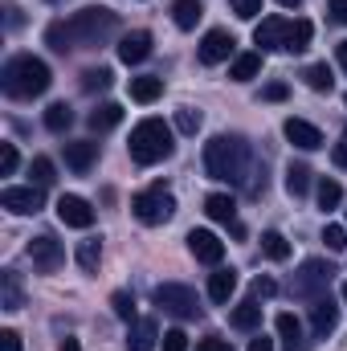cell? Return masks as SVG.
Masks as SVG:
<instances>
[{
	"mask_svg": "<svg viewBox=\"0 0 347 351\" xmlns=\"http://www.w3.org/2000/svg\"><path fill=\"white\" fill-rule=\"evenodd\" d=\"M307 188H311V168L307 164H290L286 168V192L298 200V196H307Z\"/></svg>",
	"mask_w": 347,
	"mask_h": 351,
	"instance_id": "32",
	"label": "cell"
},
{
	"mask_svg": "<svg viewBox=\"0 0 347 351\" xmlns=\"http://www.w3.org/2000/svg\"><path fill=\"white\" fill-rule=\"evenodd\" d=\"M188 250H192L196 262H204V265H217L225 258V241L217 233H208V229H192L188 233Z\"/></svg>",
	"mask_w": 347,
	"mask_h": 351,
	"instance_id": "10",
	"label": "cell"
},
{
	"mask_svg": "<svg viewBox=\"0 0 347 351\" xmlns=\"http://www.w3.org/2000/svg\"><path fill=\"white\" fill-rule=\"evenodd\" d=\"M233 33H225V29H213V33H204V41H200V62L204 66H217V62H229V53H233Z\"/></svg>",
	"mask_w": 347,
	"mask_h": 351,
	"instance_id": "13",
	"label": "cell"
},
{
	"mask_svg": "<svg viewBox=\"0 0 347 351\" xmlns=\"http://www.w3.org/2000/svg\"><path fill=\"white\" fill-rule=\"evenodd\" d=\"M131 213H135V221H143V225H164V221L176 217V196L164 184H156V188H147V192H139V196L131 200Z\"/></svg>",
	"mask_w": 347,
	"mask_h": 351,
	"instance_id": "6",
	"label": "cell"
},
{
	"mask_svg": "<svg viewBox=\"0 0 347 351\" xmlns=\"http://www.w3.org/2000/svg\"><path fill=\"white\" fill-rule=\"evenodd\" d=\"M152 298H156L160 311H168L176 319H200V315H204L196 290H188V286H180V282H160V286L152 290Z\"/></svg>",
	"mask_w": 347,
	"mask_h": 351,
	"instance_id": "5",
	"label": "cell"
},
{
	"mask_svg": "<svg viewBox=\"0 0 347 351\" xmlns=\"http://www.w3.org/2000/svg\"><path fill=\"white\" fill-rule=\"evenodd\" d=\"M196 351H233V343H229V339H221V335H208V339H200V343H196Z\"/></svg>",
	"mask_w": 347,
	"mask_h": 351,
	"instance_id": "45",
	"label": "cell"
},
{
	"mask_svg": "<svg viewBox=\"0 0 347 351\" xmlns=\"http://www.w3.org/2000/svg\"><path fill=\"white\" fill-rule=\"evenodd\" d=\"M29 176H33V184H37V188H49V184L58 180V176H53V160H49V156H33Z\"/></svg>",
	"mask_w": 347,
	"mask_h": 351,
	"instance_id": "35",
	"label": "cell"
},
{
	"mask_svg": "<svg viewBox=\"0 0 347 351\" xmlns=\"http://www.w3.org/2000/svg\"><path fill=\"white\" fill-rule=\"evenodd\" d=\"M94 160H98V143H90V139L66 143V164H70V172L86 176L90 168H94Z\"/></svg>",
	"mask_w": 347,
	"mask_h": 351,
	"instance_id": "18",
	"label": "cell"
},
{
	"mask_svg": "<svg viewBox=\"0 0 347 351\" xmlns=\"http://www.w3.org/2000/svg\"><path fill=\"white\" fill-rule=\"evenodd\" d=\"M172 127L164 123V119H143L135 131H131V160L135 164H160V160H168L172 156Z\"/></svg>",
	"mask_w": 347,
	"mask_h": 351,
	"instance_id": "4",
	"label": "cell"
},
{
	"mask_svg": "<svg viewBox=\"0 0 347 351\" xmlns=\"http://www.w3.org/2000/svg\"><path fill=\"white\" fill-rule=\"evenodd\" d=\"M229 8H233L241 21H254V16L261 12V0H229Z\"/></svg>",
	"mask_w": 347,
	"mask_h": 351,
	"instance_id": "42",
	"label": "cell"
},
{
	"mask_svg": "<svg viewBox=\"0 0 347 351\" xmlns=\"http://www.w3.org/2000/svg\"><path fill=\"white\" fill-rule=\"evenodd\" d=\"M147 58H152V33H147V29L123 33V41H119V62L139 66V62H147Z\"/></svg>",
	"mask_w": 347,
	"mask_h": 351,
	"instance_id": "11",
	"label": "cell"
},
{
	"mask_svg": "<svg viewBox=\"0 0 347 351\" xmlns=\"http://www.w3.org/2000/svg\"><path fill=\"white\" fill-rule=\"evenodd\" d=\"M311 37H315V25H311L307 16H298V21L286 25V41H282V49H286V53H302V49L311 45Z\"/></svg>",
	"mask_w": 347,
	"mask_h": 351,
	"instance_id": "19",
	"label": "cell"
},
{
	"mask_svg": "<svg viewBox=\"0 0 347 351\" xmlns=\"http://www.w3.org/2000/svg\"><path fill=\"white\" fill-rule=\"evenodd\" d=\"M339 200H344L339 180H319V208H323V213H331V208H339Z\"/></svg>",
	"mask_w": 347,
	"mask_h": 351,
	"instance_id": "34",
	"label": "cell"
},
{
	"mask_svg": "<svg viewBox=\"0 0 347 351\" xmlns=\"http://www.w3.org/2000/svg\"><path fill=\"white\" fill-rule=\"evenodd\" d=\"M233 290H237V269H217V274L208 278V298H213L217 306H225V302L233 298Z\"/></svg>",
	"mask_w": 347,
	"mask_h": 351,
	"instance_id": "21",
	"label": "cell"
},
{
	"mask_svg": "<svg viewBox=\"0 0 347 351\" xmlns=\"http://www.w3.org/2000/svg\"><path fill=\"white\" fill-rule=\"evenodd\" d=\"M110 306H115V315H119L123 323H135V298H131L127 290H115V294H110Z\"/></svg>",
	"mask_w": 347,
	"mask_h": 351,
	"instance_id": "39",
	"label": "cell"
},
{
	"mask_svg": "<svg viewBox=\"0 0 347 351\" xmlns=\"http://www.w3.org/2000/svg\"><path fill=\"white\" fill-rule=\"evenodd\" d=\"M204 213H208L213 221H221V225H233V221H237V204H233L229 192H213V196H204Z\"/></svg>",
	"mask_w": 347,
	"mask_h": 351,
	"instance_id": "20",
	"label": "cell"
},
{
	"mask_svg": "<svg viewBox=\"0 0 347 351\" xmlns=\"http://www.w3.org/2000/svg\"><path fill=\"white\" fill-rule=\"evenodd\" d=\"M335 274H339V269H335L331 262H319V258H311V262H302V269L294 274L290 290H294L298 298H311V302H315V298H323V294H327V286L335 282Z\"/></svg>",
	"mask_w": 347,
	"mask_h": 351,
	"instance_id": "7",
	"label": "cell"
},
{
	"mask_svg": "<svg viewBox=\"0 0 347 351\" xmlns=\"http://www.w3.org/2000/svg\"><path fill=\"white\" fill-rule=\"evenodd\" d=\"M45 41L58 49V53H70L74 49V41H70V29H66V21H53L49 29H45Z\"/></svg>",
	"mask_w": 347,
	"mask_h": 351,
	"instance_id": "36",
	"label": "cell"
},
{
	"mask_svg": "<svg viewBox=\"0 0 347 351\" xmlns=\"http://www.w3.org/2000/svg\"><path fill=\"white\" fill-rule=\"evenodd\" d=\"M66 29H70L74 49H98L106 37L119 33V12H110V8H102V4H90V8H78V12L66 21Z\"/></svg>",
	"mask_w": 347,
	"mask_h": 351,
	"instance_id": "3",
	"label": "cell"
},
{
	"mask_svg": "<svg viewBox=\"0 0 347 351\" xmlns=\"http://www.w3.org/2000/svg\"><path fill=\"white\" fill-rule=\"evenodd\" d=\"M311 327H315V335H331V331L339 327V306H335L327 294L311 302Z\"/></svg>",
	"mask_w": 347,
	"mask_h": 351,
	"instance_id": "17",
	"label": "cell"
},
{
	"mask_svg": "<svg viewBox=\"0 0 347 351\" xmlns=\"http://www.w3.org/2000/svg\"><path fill=\"white\" fill-rule=\"evenodd\" d=\"M160 94H164V78H152V74L131 78V98H135V102H156Z\"/></svg>",
	"mask_w": 347,
	"mask_h": 351,
	"instance_id": "27",
	"label": "cell"
},
{
	"mask_svg": "<svg viewBox=\"0 0 347 351\" xmlns=\"http://www.w3.org/2000/svg\"><path fill=\"white\" fill-rule=\"evenodd\" d=\"M282 131H286V139H290L294 147H302V152H319V147H323V131H319L315 123H307V119H286Z\"/></svg>",
	"mask_w": 347,
	"mask_h": 351,
	"instance_id": "14",
	"label": "cell"
},
{
	"mask_svg": "<svg viewBox=\"0 0 347 351\" xmlns=\"http://www.w3.org/2000/svg\"><path fill=\"white\" fill-rule=\"evenodd\" d=\"M286 94H290V86H286V82H270V86L261 90V98H265V102H282Z\"/></svg>",
	"mask_w": 347,
	"mask_h": 351,
	"instance_id": "46",
	"label": "cell"
},
{
	"mask_svg": "<svg viewBox=\"0 0 347 351\" xmlns=\"http://www.w3.org/2000/svg\"><path fill=\"white\" fill-rule=\"evenodd\" d=\"M156 343H160L156 319H135V323H127V351H156Z\"/></svg>",
	"mask_w": 347,
	"mask_h": 351,
	"instance_id": "15",
	"label": "cell"
},
{
	"mask_svg": "<svg viewBox=\"0 0 347 351\" xmlns=\"http://www.w3.org/2000/svg\"><path fill=\"white\" fill-rule=\"evenodd\" d=\"M110 82H115V74H110L106 66H98V70H86V74H82V90H86V94L110 90Z\"/></svg>",
	"mask_w": 347,
	"mask_h": 351,
	"instance_id": "37",
	"label": "cell"
},
{
	"mask_svg": "<svg viewBox=\"0 0 347 351\" xmlns=\"http://www.w3.org/2000/svg\"><path fill=\"white\" fill-rule=\"evenodd\" d=\"M274 327H278V335L286 339V348H290V351L302 348V323H298L290 311H286V315H278V323H274Z\"/></svg>",
	"mask_w": 347,
	"mask_h": 351,
	"instance_id": "31",
	"label": "cell"
},
{
	"mask_svg": "<svg viewBox=\"0 0 347 351\" xmlns=\"http://www.w3.org/2000/svg\"><path fill=\"white\" fill-rule=\"evenodd\" d=\"M331 4V16L339 21V25H347V0H327Z\"/></svg>",
	"mask_w": 347,
	"mask_h": 351,
	"instance_id": "48",
	"label": "cell"
},
{
	"mask_svg": "<svg viewBox=\"0 0 347 351\" xmlns=\"http://www.w3.org/2000/svg\"><path fill=\"white\" fill-rule=\"evenodd\" d=\"M16 164H21L16 143H0V176H12L16 172Z\"/></svg>",
	"mask_w": 347,
	"mask_h": 351,
	"instance_id": "41",
	"label": "cell"
},
{
	"mask_svg": "<svg viewBox=\"0 0 347 351\" xmlns=\"http://www.w3.org/2000/svg\"><path fill=\"white\" fill-rule=\"evenodd\" d=\"M53 82V74H49V66L41 62V58H33V53H21V58H12L8 66H4V74H0V86L8 98H37V94H45Z\"/></svg>",
	"mask_w": 347,
	"mask_h": 351,
	"instance_id": "2",
	"label": "cell"
},
{
	"mask_svg": "<svg viewBox=\"0 0 347 351\" xmlns=\"http://www.w3.org/2000/svg\"><path fill=\"white\" fill-rule=\"evenodd\" d=\"M58 351H82V348H78V339H62V348Z\"/></svg>",
	"mask_w": 347,
	"mask_h": 351,
	"instance_id": "51",
	"label": "cell"
},
{
	"mask_svg": "<svg viewBox=\"0 0 347 351\" xmlns=\"http://www.w3.org/2000/svg\"><path fill=\"white\" fill-rule=\"evenodd\" d=\"M331 160H335L339 168H347V135L339 139V143H335V152H331Z\"/></svg>",
	"mask_w": 347,
	"mask_h": 351,
	"instance_id": "49",
	"label": "cell"
},
{
	"mask_svg": "<svg viewBox=\"0 0 347 351\" xmlns=\"http://www.w3.org/2000/svg\"><path fill=\"white\" fill-rule=\"evenodd\" d=\"M200 16H204V4H200V0H176L172 4V21L180 29H196Z\"/></svg>",
	"mask_w": 347,
	"mask_h": 351,
	"instance_id": "25",
	"label": "cell"
},
{
	"mask_svg": "<svg viewBox=\"0 0 347 351\" xmlns=\"http://www.w3.org/2000/svg\"><path fill=\"white\" fill-rule=\"evenodd\" d=\"M78 265L86 269V274H98V262H102V241L98 237H86V241H78Z\"/></svg>",
	"mask_w": 347,
	"mask_h": 351,
	"instance_id": "30",
	"label": "cell"
},
{
	"mask_svg": "<svg viewBox=\"0 0 347 351\" xmlns=\"http://www.w3.org/2000/svg\"><path fill=\"white\" fill-rule=\"evenodd\" d=\"M160 343H164V351H188V335H184V331L176 327V331H168V335H164Z\"/></svg>",
	"mask_w": 347,
	"mask_h": 351,
	"instance_id": "44",
	"label": "cell"
},
{
	"mask_svg": "<svg viewBox=\"0 0 347 351\" xmlns=\"http://www.w3.org/2000/svg\"><path fill=\"white\" fill-rule=\"evenodd\" d=\"M0 208L16 213V217H37L45 208V188L29 184V188H4L0 192Z\"/></svg>",
	"mask_w": 347,
	"mask_h": 351,
	"instance_id": "8",
	"label": "cell"
},
{
	"mask_svg": "<svg viewBox=\"0 0 347 351\" xmlns=\"http://www.w3.org/2000/svg\"><path fill=\"white\" fill-rule=\"evenodd\" d=\"M307 86L319 90V94H331V86H335V74H331V66L327 62H315V66H307Z\"/></svg>",
	"mask_w": 347,
	"mask_h": 351,
	"instance_id": "28",
	"label": "cell"
},
{
	"mask_svg": "<svg viewBox=\"0 0 347 351\" xmlns=\"http://www.w3.org/2000/svg\"><path fill=\"white\" fill-rule=\"evenodd\" d=\"M261 74V53H241L233 66H229V78L233 82H254Z\"/></svg>",
	"mask_w": 347,
	"mask_h": 351,
	"instance_id": "26",
	"label": "cell"
},
{
	"mask_svg": "<svg viewBox=\"0 0 347 351\" xmlns=\"http://www.w3.org/2000/svg\"><path fill=\"white\" fill-rule=\"evenodd\" d=\"M339 66L347 70V41H339Z\"/></svg>",
	"mask_w": 347,
	"mask_h": 351,
	"instance_id": "52",
	"label": "cell"
},
{
	"mask_svg": "<svg viewBox=\"0 0 347 351\" xmlns=\"http://www.w3.org/2000/svg\"><path fill=\"white\" fill-rule=\"evenodd\" d=\"M250 351H274V339H265V335H254V339H250Z\"/></svg>",
	"mask_w": 347,
	"mask_h": 351,
	"instance_id": "50",
	"label": "cell"
},
{
	"mask_svg": "<svg viewBox=\"0 0 347 351\" xmlns=\"http://www.w3.org/2000/svg\"><path fill=\"white\" fill-rule=\"evenodd\" d=\"M200 123H204V119H200V110H192V106H180V110H176V131L196 135V131H200Z\"/></svg>",
	"mask_w": 347,
	"mask_h": 351,
	"instance_id": "38",
	"label": "cell"
},
{
	"mask_svg": "<svg viewBox=\"0 0 347 351\" xmlns=\"http://www.w3.org/2000/svg\"><path fill=\"white\" fill-rule=\"evenodd\" d=\"M204 172H208V180L241 184L250 172V143L237 135H213L204 143Z\"/></svg>",
	"mask_w": 347,
	"mask_h": 351,
	"instance_id": "1",
	"label": "cell"
},
{
	"mask_svg": "<svg viewBox=\"0 0 347 351\" xmlns=\"http://www.w3.org/2000/svg\"><path fill=\"white\" fill-rule=\"evenodd\" d=\"M0 351H21V335L16 331H0Z\"/></svg>",
	"mask_w": 347,
	"mask_h": 351,
	"instance_id": "47",
	"label": "cell"
},
{
	"mask_svg": "<svg viewBox=\"0 0 347 351\" xmlns=\"http://www.w3.org/2000/svg\"><path fill=\"white\" fill-rule=\"evenodd\" d=\"M261 254H265L270 262H286V258H290V241H286L278 229H270V233H261Z\"/></svg>",
	"mask_w": 347,
	"mask_h": 351,
	"instance_id": "29",
	"label": "cell"
},
{
	"mask_svg": "<svg viewBox=\"0 0 347 351\" xmlns=\"http://www.w3.org/2000/svg\"><path fill=\"white\" fill-rule=\"evenodd\" d=\"M250 294H254V298H270V294H278V282H274V278H254V286H250Z\"/></svg>",
	"mask_w": 347,
	"mask_h": 351,
	"instance_id": "43",
	"label": "cell"
},
{
	"mask_svg": "<svg viewBox=\"0 0 347 351\" xmlns=\"http://www.w3.org/2000/svg\"><path fill=\"white\" fill-rule=\"evenodd\" d=\"M70 123H74V110H70L66 102H53V106L45 110V127H49L53 135H62V131H70Z\"/></svg>",
	"mask_w": 347,
	"mask_h": 351,
	"instance_id": "33",
	"label": "cell"
},
{
	"mask_svg": "<svg viewBox=\"0 0 347 351\" xmlns=\"http://www.w3.org/2000/svg\"><path fill=\"white\" fill-rule=\"evenodd\" d=\"M286 25H290V21H282V16H265L258 29H254V45H261V53L282 49V41H286Z\"/></svg>",
	"mask_w": 347,
	"mask_h": 351,
	"instance_id": "16",
	"label": "cell"
},
{
	"mask_svg": "<svg viewBox=\"0 0 347 351\" xmlns=\"http://www.w3.org/2000/svg\"><path fill=\"white\" fill-rule=\"evenodd\" d=\"M58 221L70 225V229H90L94 225V208H90V200H82V196H62L58 200Z\"/></svg>",
	"mask_w": 347,
	"mask_h": 351,
	"instance_id": "12",
	"label": "cell"
},
{
	"mask_svg": "<svg viewBox=\"0 0 347 351\" xmlns=\"http://www.w3.org/2000/svg\"><path fill=\"white\" fill-rule=\"evenodd\" d=\"M278 4H282V8H298L302 0H278Z\"/></svg>",
	"mask_w": 347,
	"mask_h": 351,
	"instance_id": "53",
	"label": "cell"
},
{
	"mask_svg": "<svg viewBox=\"0 0 347 351\" xmlns=\"http://www.w3.org/2000/svg\"><path fill=\"white\" fill-rule=\"evenodd\" d=\"M86 123L94 131H115V127L123 123V106H119V102H102V106H94L86 114Z\"/></svg>",
	"mask_w": 347,
	"mask_h": 351,
	"instance_id": "22",
	"label": "cell"
},
{
	"mask_svg": "<svg viewBox=\"0 0 347 351\" xmlns=\"http://www.w3.org/2000/svg\"><path fill=\"white\" fill-rule=\"evenodd\" d=\"M323 241H327L331 254H344L347 250V229L344 225H327V229H323Z\"/></svg>",
	"mask_w": 347,
	"mask_h": 351,
	"instance_id": "40",
	"label": "cell"
},
{
	"mask_svg": "<svg viewBox=\"0 0 347 351\" xmlns=\"http://www.w3.org/2000/svg\"><path fill=\"white\" fill-rule=\"evenodd\" d=\"M344 302H347V282H344Z\"/></svg>",
	"mask_w": 347,
	"mask_h": 351,
	"instance_id": "54",
	"label": "cell"
},
{
	"mask_svg": "<svg viewBox=\"0 0 347 351\" xmlns=\"http://www.w3.org/2000/svg\"><path fill=\"white\" fill-rule=\"evenodd\" d=\"M0 306H4V311H21V306H25V294H21V282H16L12 269L0 274Z\"/></svg>",
	"mask_w": 347,
	"mask_h": 351,
	"instance_id": "23",
	"label": "cell"
},
{
	"mask_svg": "<svg viewBox=\"0 0 347 351\" xmlns=\"http://www.w3.org/2000/svg\"><path fill=\"white\" fill-rule=\"evenodd\" d=\"M229 323H233L237 331H258V327H261V306H258V298L241 302V306L229 315Z\"/></svg>",
	"mask_w": 347,
	"mask_h": 351,
	"instance_id": "24",
	"label": "cell"
},
{
	"mask_svg": "<svg viewBox=\"0 0 347 351\" xmlns=\"http://www.w3.org/2000/svg\"><path fill=\"white\" fill-rule=\"evenodd\" d=\"M29 258H33V265H37L41 274H58V269L66 265V250H62V241H58V237L41 233V237H33V241H29Z\"/></svg>",
	"mask_w": 347,
	"mask_h": 351,
	"instance_id": "9",
	"label": "cell"
}]
</instances>
